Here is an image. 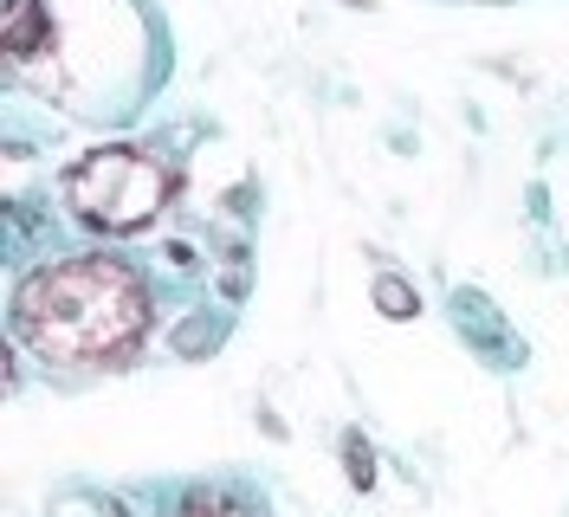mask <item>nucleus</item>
Masks as SVG:
<instances>
[{"instance_id":"423d86ee","label":"nucleus","mask_w":569,"mask_h":517,"mask_svg":"<svg viewBox=\"0 0 569 517\" xmlns=\"http://www.w3.org/2000/svg\"><path fill=\"white\" fill-rule=\"evenodd\" d=\"M350 479L356 485H376V459L362 453V440H350Z\"/></svg>"},{"instance_id":"f03ea898","label":"nucleus","mask_w":569,"mask_h":517,"mask_svg":"<svg viewBox=\"0 0 569 517\" xmlns=\"http://www.w3.org/2000/svg\"><path fill=\"white\" fill-rule=\"evenodd\" d=\"M176 195L169 169L149 149H91L78 169L66 175V207L98 227V233H137L149 227Z\"/></svg>"},{"instance_id":"7ed1b4c3","label":"nucleus","mask_w":569,"mask_h":517,"mask_svg":"<svg viewBox=\"0 0 569 517\" xmlns=\"http://www.w3.org/2000/svg\"><path fill=\"white\" fill-rule=\"evenodd\" d=\"M46 46H52V20H46V7H39V0H7V52H13L20 66H33Z\"/></svg>"},{"instance_id":"20e7f679","label":"nucleus","mask_w":569,"mask_h":517,"mask_svg":"<svg viewBox=\"0 0 569 517\" xmlns=\"http://www.w3.org/2000/svg\"><path fill=\"white\" fill-rule=\"evenodd\" d=\"M376 305H382V317H395V324L421 310V305H415V291H408L401 278H376Z\"/></svg>"},{"instance_id":"39448f33","label":"nucleus","mask_w":569,"mask_h":517,"mask_svg":"<svg viewBox=\"0 0 569 517\" xmlns=\"http://www.w3.org/2000/svg\"><path fill=\"white\" fill-rule=\"evenodd\" d=\"M169 517H247L240 505H227V498H213V491H194V498H181Z\"/></svg>"},{"instance_id":"f257e3e1","label":"nucleus","mask_w":569,"mask_h":517,"mask_svg":"<svg viewBox=\"0 0 569 517\" xmlns=\"http://www.w3.org/2000/svg\"><path fill=\"white\" fill-rule=\"evenodd\" d=\"M20 330L46 362L104 369V362H123L142 344L149 291L123 259L84 252V259L46 266L20 285Z\"/></svg>"}]
</instances>
